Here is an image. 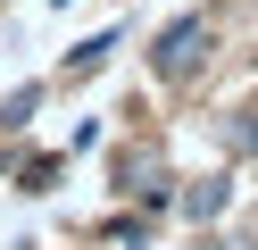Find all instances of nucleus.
Wrapping results in <instances>:
<instances>
[{"instance_id":"nucleus-2","label":"nucleus","mask_w":258,"mask_h":250,"mask_svg":"<svg viewBox=\"0 0 258 250\" xmlns=\"http://www.w3.org/2000/svg\"><path fill=\"white\" fill-rule=\"evenodd\" d=\"M225 209V183H191L183 192V217H217Z\"/></svg>"},{"instance_id":"nucleus-3","label":"nucleus","mask_w":258,"mask_h":250,"mask_svg":"<svg viewBox=\"0 0 258 250\" xmlns=\"http://www.w3.org/2000/svg\"><path fill=\"white\" fill-rule=\"evenodd\" d=\"M125 183H134V192H158V159H150V150H142V159H125Z\"/></svg>"},{"instance_id":"nucleus-4","label":"nucleus","mask_w":258,"mask_h":250,"mask_svg":"<svg viewBox=\"0 0 258 250\" xmlns=\"http://www.w3.org/2000/svg\"><path fill=\"white\" fill-rule=\"evenodd\" d=\"M241 142H250V150H258V117H250V125H241Z\"/></svg>"},{"instance_id":"nucleus-1","label":"nucleus","mask_w":258,"mask_h":250,"mask_svg":"<svg viewBox=\"0 0 258 250\" xmlns=\"http://www.w3.org/2000/svg\"><path fill=\"white\" fill-rule=\"evenodd\" d=\"M208 50H217V42H208V25H200V17H183V25H167V33H158L150 67H158L167 83H191V75L208 67Z\"/></svg>"}]
</instances>
